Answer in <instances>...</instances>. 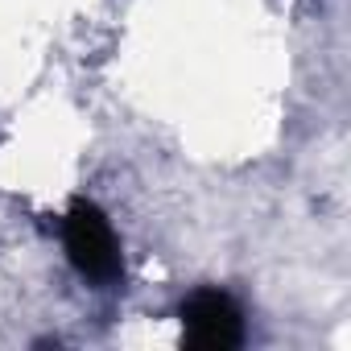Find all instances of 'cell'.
I'll use <instances>...</instances> for the list:
<instances>
[{
  "mask_svg": "<svg viewBox=\"0 0 351 351\" xmlns=\"http://www.w3.org/2000/svg\"><path fill=\"white\" fill-rule=\"evenodd\" d=\"M62 240H66V252H71V265L87 277V281H116L120 277V248H116V236L104 219L99 207L91 203H75L71 215H66V228H62Z\"/></svg>",
  "mask_w": 351,
  "mask_h": 351,
  "instance_id": "cell-1",
  "label": "cell"
},
{
  "mask_svg": "<svg viewBox=\"0 0 351 351\" xmlns=\"http://www.w3.org/2000/svg\"><path fill=\"white\" fill-rule=\"evenodd\" d=\"M182 326H186V343L203 351H228L244 339L240 306L219 289H199L195 298H186Z\"/></svg>",
  "mask_w": 351,
  "mask_h": 351,
  "instance_id": "cell-2",
  "label": "cell"
}]
</instances>
